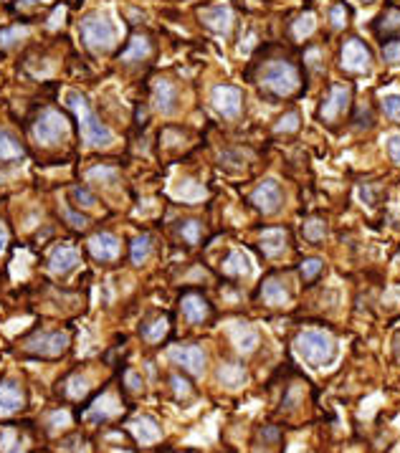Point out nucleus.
<instances>
[{"label":"nucleus","instance_id":"nucleus-18","mask_svg":"<svg viewBox=\"0 0 400 453\" xmlns=\"http://www.w3.org/2000/svg\"><path fill=\"white\" fill-rule=\"evenodd\" d=\"M228 335H231L233 344L239 347V352H253V349H256V344H259V332H256V327H251V324H243V321H236V324H231Z\"/></svg>","mask_w":400,"mask_h":453},{"label":"nucleus","instance_id":"nucleus-46","mask_svg":"<svg viewBox=\"0 0 400 453\" xmlns=\"http://www.w3.org/2000/svg\"><path fill=\"white\" fill-rule=\"evenodd\" d=\"M69 413H61V411H56L54 413V415H51V428H66V425H69Z\"/></svg>","mask_w":400,"mask_h":453},{"label":"nucleus","instance_id":"nucleus-8","mask_svg":"<svg viewBox=\"0 0 400 453\" xmlns=\"http://www.w3.org/2000/svg\"><path fill=\"white\" fill-rule=\"evenodd\" d=\"M168 357L175 365L193 372V375H203L205 372V352L198 344H175V347H170Z\"/></svg>","mask_w":400,"mask_h":453},{"label":"nucleus","instance_id":"nucleus-11","mask_svg":"<svg viewBox=\"0 0 400 453\" xmlns=\"http://www.w3.org/2000/svg\"><path fill=\"white\" fill-rule=\"evenodd\" d=\"M350 97H352V89L350 86H342V84H335L330 89V94L324 97L322 106H319V117L332 122L335 117L344 112V106L350 104Z\"/></svg>","mask_w":400,"mask_h":453},{"label":"nucleus","instance_id":"nucleus-41","mask_svg":"<svg viewBox=\"0 0 400 453\" xmlns=\"http://www.w3.org/2000/svg\"><path fill=\"white\" fill-rule=\"evenodd\" d=\"M71 198H74L77 205H81V208H94V205H97V198H94L86 188H74L71 190Z\"/></svg>","mask_w":400,"mask_h":453},{"label":"nucleus","instance_id":"nucleus-48","mask_svg":"<svg viewBox=\"0 0 400 453\" xmlns=\"http://www.w3.org/2000/svg\"><path fill=\"white\" fill-rule=\"evenodd\" d=\"M63 218H66L74 228H84V225H86V218L77 216V213H71V210H63Z\"/></svg>","mask_w":400,"mask_h":453},{"label":"nucleus","instance_id":"nucleus-17","mask_svg":"<svg viewBox=\"0 0 400 453\" xmlns=\"http://www.w3.org/2000/svg\"><path fill=\"white\" fill-rule=\"evenodd\" d=\"M117 413H120V403L114 400V395L104 392V395L99 397L97 403L84 413V418L89 420V423H106V420L114 418Z\"/></svg>","mask_w":400,"mask_h":453},{"label":"nucleus","instance_id":"nucleus-13","mask_svg":"<svg viewBox=\"0 0 400 453\" xmlns=\"http://www.w3.org/2000/svg\"><path fill=\"white\" fill-rule=\"evenodd\" d=\"M79 261H81V256H79V251L74 246H58V248H54V253L49 258V269L54 273L66 276V273H71L77 269Z\"/></svg>","mask_w":400,"mask_h":453},{"label":"nucleus","instance_id":"nucleus-37","mask_svg":"<svg viewBox=\"0 0 400 453\" xmlns=\"http://www.w3.org/2000/svg\"><path fill=\"white\" fill-rule=\"evenodd\" d=\"M299 129V114L296 112H289V114H284V117L276 122V127H274V132H279V134H284V132H296Z\"/></svg>","mask_w":400,"mask_h":453},{"label":"nucleus","instance_id":"nucleus-29","mask_svg":"<svg viewBox=\"0 0 400 453\" xmlns=\"http://www.w3.org/2000/svg\"><path fill=\"white\" fill-rule=\"evenodd\" d=\"M150 253H152V241H150V236H137L132 241V264H145L150 258Z\"/></svg>","mask_w":400,"mask_h":453},{"label":"nucleus","instance_id":"nucleus-40","mask_svg":"<svg viewBox=\"0 0 400 453\" xmlns=\"http://www.w3.org/2000/svg\"><path fill=\"white\" fill-rule=\"evenodd\" d=\"M330 21H332V29L342 31L344 26H347V8L342 6V3H335L330 10Z\"/></svg>","mask_w":400,"mask_h":453},{"label":"nucleus","instance_id":"nucleus-24","mask_svg":"<svg viewBox=\"0 0 400 453\" xmlns=\"http://www.w3.org/2000/svg\"><path fill=\"white\" fill-rule=\"evenodd\" d=\"M173 196L180 198V200H185V202H198L205 198V188L200 185V182L190 180V177H183V180L173 188Z\"/></svg>","mask_w":400,"mask_h":453},{"label":"nucleus","instance_id":"nucleus-5","mask_svg":"<svg viewBox=\"0 0 400 453\" xmlns=\"http://www.w3.org/2000/svg\"><path fill=\"white\" fill-rule=\"evenodd\" d=\"M69 134V122L66 117L56 112V109H46L41 112V117L35 119L33 125V137L41 145H56L58 140H63Z\"/></svg>","mask_w":400,"mask_h":453},{"label":"nucleus","instance_id":"nucleus-15","mask_svg":"<svg viewBox=\"0 0 400 453\" xmlns=\"http://www.w3.org/2000/svg\"><path fill=\"white\" fill-rule=\"evenodd\" d=\"M200 18H203V23L208 26L211 31H216V33L225 35L228 31H231V23H233V13L228 6H211L205 8L203 13H200Z\"/></svg>","mask_w":400,"mask_h":453},{"label":"nucleus","instance_id":"nucleus-6","mask_svg":"<svg viewBox=\"0 0 400 453\" xmlns=\"http://www.w3.org/2000/svg\"><path fill=\"white\" fill-rule=\"evenodd\" d=\"M69 342H71L69 332H43V335L31 337V340L26 342V349L41 357H58L66 352Z\"/></svg>","mask_w":400,"mask_h":453},{"label":"nucleus","instance_id":"nucleus-50","mask_svg":"<svg viewBox=\"0 0 400 453\" xmlns=\"http://www.w3.org/2000/svg\"><path fill=\"white\" fill-rule=\"evenodd\" d=\"M393 357H395V363H400V329H395V335H393Z\"/></svg>","mask_w":400,"mask_h":453},{"label":"nucleus","instance_id":"nucleus-9","mask_svg":"<svg viewBox=\"0 0 400 453\" xmlns=\"http://www.w3.org/2000/svg\"><path fill=\"white\" fill-rule=\"evenodd\" d=\"M342 66L352 74L370 71V51L360 38H347L342 46Z\"/></svg>","mask_w":400,"mask_h":453},{"label":"nucleus","instance_id":"nucleus-16","mask_svg":"<svg viewBox=\"0 0 400 453\" xmlns=\"http://www.w3.org/2000/svg\"><path fill=\"white\" fill-rule=\"evenodd\" d=\"M180 309H183L185 319L190 324H203L208 319V314H211V307H208V301L200 296V294H185L183 301H180Z\"/></svg>","mask_w":400,"mask_h":453},{"label":"nucleus","instance_id":"nucleus-23","mask_svg":"<svg viewBox=\"0 0 400 453\" xmlns=\"http://www.w3.org/2000/svg\"><path fill=\"white\" fill-rule=\"evenodd\" d=\"M223 271L228 273V276H248V273L253 271V264H251V258H248V253L239 251V248L231 251L223 261Z\"/></svg>","mask_w":400,"mask_h":453},{"label":"nucleus","instance_id":"nucleus-14","mask_svg":"<svg viewBox=\"0 0 400 453\" xmlns=\"http://www.w3.org/2000/svg\"><path fill=\"white\" fill-rule=\"evenodd\" d=\"M152 102H154V109L160 114H175L177 109V89L170 81L160 79L152 89Z\"/></svg>","mask_w":400,"mask_h":453},{"label":"nucleus","instance_id":"nucleus-42","mask_svg":"<svg viewBox=\"0 0 400 453\" xmlns=\"http://www.w3.org/2000/svg\"><path fill=\"white\" fill-rule=\"evenodd\" d=\"M383 58H385L390 66H400V41H387L383 46Z\"/></svg>","mask_w":400,"mask_h":453},{"label":"nucleus","instance_id":"nucleus-12","mask_svg":"<svg viewBox=\"0 0 400 453\" xmlns=\"http://www.w3.org/2000/svg\"><path fill=\"white\" fill-rule=\"evenodd\" d=\"M89 253L97 261H114L120 256V238H114L112 233H97L89 238Z\"/></svg>","mask_w":400,"mask_h":453},{"label":"nucleus","instance_id":"nucleus-31","mask_svg":"<svg viewBox=\"0 0 400 453\" xmlns=\"http://www.w3.org/2000/svg\"><path fill=\"white\" fill-rule=\"evenodd\" d=\"M26 35H29V29H23V26L3 29L0 31V49H10V46H15V43H21Z\"/></svg>","mask_w":400,"mask_h":453},{"label":"nucleus","instance_id":"nucleus-2","mask_svg":"<svg viewBox=\"0 0 400 453\" xmlns=\"http://www.w3.org/2000/svg\"><path fill=\"white\" fill-rule=\"evenodd\" d=\"M294 349L307 365L324 367V365L335 363V357H337V340L324 329H304L296 335Z\"/></svg>","mask_w":400,"mask_h":453},{"label":"nucleus","instance_id":"nucleus-21","mask_svg":"<svg viewBox=\"0 0 400 453\" xmlns=\"http://www.w3.org/2000/svg\"><path fill=\"white\" fill-rule=\"evenodd\" d=\"M132 433L134 438L140 440L142 446H150V443H157L162 436L160 425H157V420L150 418V415H142V418H137L132 423Z\"/></svg>","mask_w":400,"mask_h":453},{"label":"nucleus","instance_id":"nucleus-38","mask_svg":"<svg viewBox=\"0 0 400 453\" xmlns=\"http://www.w3.org/2000/svg\"><path fill=\"white\" fill-rule=\"evenodd\" d=\"M375 29H378V33L400 29V10H387V13L378 21V26H375Z\"/></svg>","mask_w":400,"mask_h":453},{"label":"nucleus","instance_id":"nucleus-33","mask_svg":"<svg viewBox=\"0 0 400 453\" xmlns=\"http://www.w3.org/2000/svg\"><path fill=\"white\" fill-rule=\"evenodd\" d=\"M86 390H89V380L81 375H71L66 383H63V392L69 397H81L86 395Z\"/></svg>","mask_w":400,"mask_h":453},{"label":"nucleus","instance_id":"nucleus-44","mask_svg":"<svg viewBox=\"0 0 400 453\" xmlns=\"http://www.w3.org/2000/svg\"><path fill=\"white\" fill-rule=\"evenodd\" d=\"M61 451H63V453H84V440L79 438V436H74V438L63 440V443H61Z\"/></svg>","mask_w":400,"mask_h":453},{"label":"nucleus","instance_id":"nucleus-19","mask_svg":"<svg viewBox=\"0 0 400 453\" xmlns=\"http://www.w3.org/2000/svg\"><path fill=\"white\" fill-rule=\"evenodd\" d=\"M23 405L21 385L13 380H3L0 383V415H10Z\"/></svg>","mask_w":400,"mask_h":453},{"label":"nucleus","instance_id":"nucleus-51","mask_svg":"<svg viewBox=\"0 0 400 453\" xmlns=\"http://www.w3.org/2000/svg\"><path fill=\"white\" fill-rule=\"evenodd\" d=\"M63 18V8H56V13L51 15V23H49V29H58V21Z\"/></svg>","mask_w":400,"mask_h":453},{"label":"nucleus","instance_id":"nucleus-20","mask_svg":"<svg viewBox=\"0 0 400 453\" xmlns=\"http://www.w3.org/2000/svg\"><path fill=\"white\" fill-rule=\"evenodd\" d=\"M261 296H264V301H266L269 307H287L289 301H291L289 289L284 286V281L276 279V276L264 281V286H261Z\"/></svg>","mask_w":400,"mask_h":453},{"label":"nucleus","instance_id":"nucleus-47","mask_svg":"<svg viewBox=\"0 0 400 453\" xmlns=\"http://www.w3.org/2000/svg\"><path fill=\"white\" fill-rule=\"evenodd\" d=\"M173 385H175V392H177L180 397L190 395V385L185 383V380H183L180 375H173Z\"/></svg>","mask_w":400,"mask_h":453},{"label":"nucleus","instance_id":"nucleus-7","mask_svg":"<svg viewBox=\"0 0 400 453\" xmlns=\"http://www.w3.org/2000/svg\"><path fill=\"white\" fill-rule=\"evenodd\" d=\"M211 102L216 106V112L225 119H236L241 114V89L239 86H231V84H221L211 91Z\"/></svg>","mask_w":400,"mask_h":453},{"label":"nucleus","instance_id":"nucleus-3","mask_svg":"<svg viewBox=\"0 0 400 453\" xmlns=\"http://www.w3.org/2000/svg\"><path fill=\"white\" fill-rule=\"evenodd\" d=\"M81 41L92 51H109L117 43V26L106 13H92L81 21Z\"/></svg>","mask_w":400,"mask_h":453},{"label":"nucleus","instance_id":"nucleus-34","mask_svg":"<svg viewBox=\"0 0 400 453\" xmlns=\"http://www.w3.org/2000/svg\"><path fill=\"white\" fill-rule=\"evenodd\" d=\"M165 332H168V321L162 319V317L142 327V337H145L147 342H160L162 337H165Z\"/></svg>","mask_w":400,"mask_h":453},{"label":"nucleus","instance_id":"nucleus-25","mask_svg":"<svg viewBox=\"0 0 400 453\" xmlns=\"http://www.w3.org/2000/svg\"><path fill=\"white\" fill-rule=\"evenodd\" d=\"M150 56V41L145 38V35H134L132 41H129V46H127L125 51H122V61H142V58Z\"/></svg>","mask_w":400,"mask_h":453},{"label":"nucleus","instance_id":"nucleus-52","mask_svg":"<svg viewBox=\"0 0 400 453\" xmlns=\"http://www.w3.org/2000/svg\"><path fill=\"white\" fill-rule=\"evenodd\" d=\"M6 246H8V228L0 223V251H6Z\"/></svg>","mask_w":400,"mask_h":453},{"label":"nucleus","instance_id":"nucleus-39","mask_svg":"<svg viewBox=\"0 0 400 453\" xmlns=\"http://www.w3.org/2000/svg\"><path fill=\"white\" fill-rule=\"evenodd\" d=\"M322 258H307L302 264V276L304 281H314L319 273H322Z\"/></svg>","mask_w":400,"mask_h":453},{"label":"nucleus","instance_id":"nucleus-32","mask_svg":"<svg viewBox=\"0 0 400 453\" xmlns=\"http://www.w3.org/2000/svg\"><path fill=\"white\" fill-rule=\"evenodd\" d=\"M86 177H89V180L102 182V185H117V182H120V173H117L114 168H106V165H102V168H92L89 173H86Z\"/></svg>","mask_w":400,"mask_h":453},{"label":"nucleus","instance_id":"nucleus-43","mask_svg":"<svg viewBox=\"0 0 400 453\" xmlns=\"http://www.w3.org/2000/svg\"><path fill=\"white\" fill-rule=\"evenodd\" d=\"M180 236H183L188 244H198V241H200V223H198V221H188V223H183Z\"/></svg>","mask_w":400,"mask_h":453},{"label":"nucleus","instance_id":"nucleus-30","mask_svg":"<svg viewBox=\"0 0 400 453\" xmlns=\"http://www.w3.org/2000/svg\"><path fill=\"white\" fill-rule=\"evenodd\" d=\"M317 29V15L314 13H304L296 18V23L291 26V33H294V38H307V35H312Z\"/></svg>","mask_w":400,"mask_h":453},{"label":"nucleus","instance_id":"nucleus-1","mask_svg":"<svg viewBox=\"0 0 400 453\" xmlns=\"http://www.w3.org/2000/svg\"><path fill=\"white\" fill-rule=\"evenodd\" d=\"M66 104L74 109L79 117V134L86 147H109L114 142V132L92 112L84 94L79 91H66Z\"/></svg>","mask_w":400,"mask_h":453},{"label":"nucleus","instance_id":"nucleus-4","mask_svg":"<svg viewBox=\"0 0 400 453\" xmlns=\"http://www.w3.org/2000/svg\"><path fill=\"white\" fill-rule=\"evenodd\" d=\"M261 86L276 97H289L299 89V74L289 61H271L261 71Z\"/></svg>","mask_w":400,"mask_h":453},{"label":"nucleus","instance_id":"nucleus-27","mask_svg":"<svg viewBox=\"0 0 400 453\" xmlns=\"http://www.w3.org/2000/svg\"><path fill=\"white\" fill-rule=\"evenodd\" d=\"M218 380L225 385V388H241L246 383V369L241 365H223L218 369Z\"/></svg>","mask_w":400,"mask_h":453},{"label":"nucleus","instance_id":"nucleus-28","mask_svg":"<svg viewBox=\"0 0 400 453\" xmlns=\"http://www.w3.org/2000/svg\"><path fill=\"white\" fill-rule=\"evenodd\" d=\"M0 453H23L21 436L15 428H3L0 431Z\"/></svg>","mask_w":400,"mask_h":453},{"label":"nucleus","instance_id":"nucleus-22","mask_svg":"<svg viewBox=\"0 0 400 453\" xmlns=\"http://www.w3.org/2000/svg\"><path fill=\"white\" fill-rule=\"evenodd\" d=\"M261 251L269 258H279L287 251V233L281 228H269L261 233Z\"/></svg>","mask_w":400,"mask_h":453},{"label":"nucleus","instance_id":"nucleus-36","mask_svg":"<svg viewBox=\"0 0 400 453\" xmlns=\"http://www.w3.org/2000/svg\"><path fill=\"white\" fill-rule=\"evenodd\" d=\"M324 233H327V228H324V223L319 221V218H309L307 223H304V238H307V241H312V244L322 241Z\"/></svg>","mask_w":400,"mask_h":453},{"label":"nucleus","instance_id":"nucleus-35","mask_svg":"<svg viewBox=\"0 0 400 453\" xmlns=\"http://www.w3.org/2000/svg\"><path fill=\"white\" fill-rule=\"evenodd\" d=\"M380 106H383V112H385L387 119H400V91L395 94H385V97L380 99Z\"/></svg>","mask_w":400,"mask_h":453},{"label":"nucleus","instance_id":"nucleus-45","mask_svg":"<svg viewBox=\"0 0 400 453\" xmlns=\"http://www.w3.org/2000/svg\"><path fill=\"white\" fill-rule=\"evenodd\" d=\"M387 152H390V157H393L395 162H400V134L387 137Z\"/></svg>","mask_w":400,"mask_h":453},{"label":"nucleus","instance_id":"nucleus-26","mask_svg":"<svg viewBox=\"0 0 400 453\" xmlns=\"http://www.w3.org/2000/svg\"><path fill=\"white\" fill-rule=\"evenodd\" d=\"M21 157H23L21 142L15 140L10 132L0 129V160H21Z\"/></svg>","mask_w":400,"mask_h":453},{"label":"nucleus","instance_id":"nucleus-53","mask_svg":"<svg viewBox=\"0 0 400 453\" xmlns=\"http://www.w3.org/2000/svg\"><path fill=\"white\" fill-rule=\"evenodd\" d=\"M365 3H370V0H365Z\"/></svg>","mask_w":400,"mask_h":453},{"label":"nucleus","instance_id":"nucleus-10","mask_svg":"<svg viewBox=\"0 0 400 453\" xmlns=\"http://www.w3.org/2000/svg\"><path fill=\"white\" fill-rule=\"evenodd\" d=\"M251 202L261 213H276L284 202V193H281V185L276 180H264L259 188L251 193Z\"/></svg>","mask_w":400,"mask_h":453},{"label":"nucleus","instance_id":"nucleus-49","mask_svg":"<svg viewBox=\"0 0 400 453\" xmlns=\"http://www.w3.org/2000/svg\"><path fill=\"white\" fill-rule=\"evenodd\" d=\"M127 388H129V390H140L142 388V377L137 375V372H132V369L127 372Z\"/></svg>","mask_w":400,"mask_h":453}]
</instances>
